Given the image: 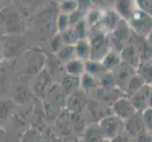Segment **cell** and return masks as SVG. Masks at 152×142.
Instances as JSON below:
<instances>
[{
  "label": "cell",
  "instance_id": "1",
  "mask_svg": "<svg viewBox=\"0 0 152 142\" xmlns=\"http://www.w3.org/2000/svg\"><path fill=\"white\" fill-rule=\"evenodd\" d=\"M16 6H6L0 10V30L9 34H16L23 27V20Z\"/></svg>",
  "mask_w": 152,
  "mask_h": 142
},
{
  "label": "cell",
  "instance_id": "2",
  "mask_svg": "<svg viewBox=\"0 0 152 142\" xmlns=\"http://www.w3.org/2000/svg\"><path fill=\"white\" fill-rule=\"evenodd\" d=\"M128 23L132 32L140 37L146 38L152 29V16L136 8Z\"/></svg>",
  "mask_w": 152,
  "mask_h": 142
},
{
  "label": "cell",
  "instance_id": "3",
  "mask_svg": "<svg viewBox=\"0 0 152 142\" xmlns=\"http://www.w3.org/2000/svg\"><path fill=\"white\" fill-rule=\"evenodd\" d=\"M91 44V57L90 60L101 62L109 50L110 38L101 29L93 31L91 39L89 40Z\"/></svg>",
  "mask_w": 152,
  "mask_h": 142
},
{
  "label": "cell",
  "instance_id": "4",
  "mask_svg": "<svg viewBox=\"0 0 152 142\" xmlns=\"http://www.w3.org/2000/svg\"><path fill=\"white\" fill-rule=\"evenodd\" d=\"M105 139L112 140L125 130V120L114 114H110L97 122Z\"/></svg>",
  "mask_w": 152,
  "mask_h": 142
},
{
  "label": "cell",
  "instance_id": "5",
  "mask_svg": "<svg viewBox=\"0 0 152 142\" xmlns=\"http://www.w3.org/2000/svg\"><path fill=\"white\" fill-rule=\"evenodd\" d=\"M132 36V30L130 29L129 23L121 19L114 29L110 32V43L113 46V49L121 52L125 46L129 43Z\"/></svg>",
  "mask_w": 152,
  "mask_h": 142
},
{
  "label": "cell",
  "instance_id": "6",
  "mask_svg": "<svg viewBox=\"0 0 152 142\" xmlns=\"http://www.w3.org/2000/svg\"><path fill=\"white\" fill-rule=\"evenodd\" d=\"M88 102L87 92L82 90L81 88L68 95L66 99L67 108L72 114H82L86 110Z\"/></svg>",
  "mask_w": 152,
  "mask_h": 142
},
{
  "label": "cell",
  "instance_id": "7",
  "mask_svg": "<svg viewBox=\"0 0 152 142\" xmlns=\"http://www.w3.org/2000/svg\"><path fill=\"white\" fill-rule=\"evenodd\" d=\"M112 111L113 114L123 120L129 118L137 112L130 99L127 96H122L117 99L112 105Z\"/></svg>",
  "mask_w": 152,
  "mask_h": 142
},
{
  "label": "cell",
  "instance_id": "8",
  "mask_svg": "<svg viewBox=\"0 0 152 142\" xmlns=\"http://www.w3.org/2000/svg\"><path fill=\"white\" fill-rule=\"evenodd\" d=\"M115 70H116V72L114 73V78L115 82H116V86H118L119 89L125 91L129 80L137 73V69L135 67L122 62V64Z\"/></svg>",
  "mask_w": 152,
  "mask_h": 142
},
{
  "label": "cell",
  "instance_id": "9",
  "mask_svg": "<svg viewBox=\"0 0 152 142\" xmlns=\"http://www.w3.org/2000/svg\"><path fill=\"white\" fill-rule=\"evenodd\" d=\"M107 106H108V104L101 101L100 102L94 101V102H88L86 110L91 116V118L93 119V123H97L99 120H101L103 118L107 117L110 114H113L112 106H109V107Z\"/></svg>",
  "mask_w": 152,
  "mask_h": 142
},
{
  "label": "cell",
  "instance_id": "10",
  "mask_svg": "<svg viewBox=\"0 0 152 142\" xmlns=\"http://www.w3.org/2000/svg\"><path fill=\"white\" fill-rule=\"evenodd\" d=\"M151 89H152V85L145 83L135 94L129 97L137 112H143L146 108H148V99H149Z\"/></svg>",
  "mask_w": 152,
  "mask_h": 142
},
{
  "label": "cell",
  "instance_id": "11",
  "mask_svg": "<svg viewBox=\"0 0 152 142\" xmlns=\"http://www.w3.org/2000/svg\"><path fill=\"white\" fill-rule=\"evenodd\" d=\"M134 4V0H114V10L120 18L128 22L136 9Z\"/></svg>",
  "mask_w": 152,
  "mask_h": 142
},
{
  "label": "cell",
  "instance_id": "12",
  "mask_svg": "<svg viewBox=\"0 0 152 142\" xmlns=\"http://www.w3.org/2000/svg\"><path fill=\"white\" fill-rule=\"evenodd\" d=\"M145 129V126L143 120L142 112H136L132 117L125 120V130L133 135H136Z\"/></svg>",
  "mask_w": 152,
  "mask_h": 142
},
{
  "label": "cell",
  "instance_id": "13",
  "mask_svg": "<svg viewBox=\"0 0 152 142\" xmlns=\"http://www.w3.org/2000/svg\"><path fill=\"white\" fill-rule=\"evenodd\" d=\"M102 65L107 71H113L122 64V58L120 52L115 49L110 50L101 61Z\"/></svg>",
  "mask_w": 152,
  "mask_h": 142
},
{
  "label": "cell",
  "instance_id": "14",
  "mask_svg": "<svg viewBox=\"0 0 152 142\" xmlns=\"http://www.w3.org/2000/svg\"><path fill=\"white\" fill-rule=\"evenodd\" d=\"M85 62L80 58H75L65 64V71L67 75L81 77L85 73Z\"/></svg>",
  "mask_w": 152,
  "mask_h": 142
},
{
  "label": "cell",
  "instance_id": "15",
  "mask_svg": "<svg viewBox=\"0 0 152 142\" xmlns=\"http://www.w3.org/2000/svg\"><path fill=\"white\" fill-rule=\"evenodd\" d=\"M61 88L67 96L77 90H80V77L67 75L64 78L61 82Z\"/></svg>",
  "mask_w": 152,
  "mask_h": 142
},
{
  "label": "cell",
  "instance_id": "16",
  "mask_svg": "<svg viewBox=\"0 0 152 142\" xmlns=\"http://www.w3.org/2000/svg\"><path fill=\"white\" fill-rule=\"evenodd\" d=\"M76 46V52H77V58L83 61L90 60L91 57V44L90 41L87 38L85 39H80L75 44Z\"/></svg>",
  "mask_w": 152,
  "mask_h": 142
},
{
  "label": "cell",
  "instance_id": "17",
  "mask_svg": "<svg viewBox=\"0 0 152 142\" xmlns=\"http://www.w3.org/2000/svg\"><path fill=\"white\" fill-rule=\"evenodd\" d=\"M83 136L85 142H99L104 138L97 123H93L87 126L83 131Z\"/></svg>",
  "mask_w": 152,
  "mask_h": 142
},
{
  "label": "cell",
  "instance_id": "18",
  "mask_svg": "<svg viewBox=\"0 0 152 142\" xmlns=\"http://www.w3.org/2000/svg\"><path fill=\"white\" fill-rule=\"evenodd\" d=\"M145 85V82L143 80V78L141 77L139 74H136L130 79L127 87H126L125 89V95L127 97H130L132 96L133 94H135L136 92H137L139 89L142 88L144 85Z\"/></svg>",
  "mask_w": 152,
  "mask_h": 142
},
{
  "label": "cell",
  "instance_id": "19",
  "mask_svg": "<svg viewBox=\"0 0 152 142\" xmlns=\"http://www.w3.org/2000/svg\"><path fill=\"white\" fill-rule=\"evenodd\" d=\"M14 5L18 8L23 14H28L37 9L43 2V0H12Z\"/></svg>",
  "mask_w": 152,
  "mask_h": 142
},
{
  "label": "cell",
  "instance_id": "20",
  "mask_svg": "<svg viewBox=\"0 0 152 142\" xmlns=\"http://www.w3.org/2000/svg\"><path fill=\"white\" fill-rule=\"evenodd\" d=\"M99 86H100V83L96 77L89 74L87 72H85L80 77V87L85 92L91 91L92 89H98Z\"/></svg>",
  "mask_w": 152,
  "mask_h": 142
},
{
  "label": "cell",
  "instance_id": "21",
  "mask_svg": "<svg viewBox=\"0 0 152 142\" xmlns=\"http://www.w3.org/2000/svg\"><path fill=\"white\" fill-rule=\"evenodd\" d=\"M85 72L99 79L105 72H107V70L101 62L88 60L85 62Z\"/></svg>",
  "mask_w": 152,
  "mask_h": 142
},
{
  "label": "cell",
  "instance_id": "22",
  "mask_svg": "<svg viewBox=\"0 0 152 142\" xmlns=\"http://www.w3.org/2000/svg\"><path fill=\"white\" fill-rule=\"evenodd\" d=\"M57 54L59 59L66 64V63L77 58L76 46L75 45H64L61 47V49L57 52Z\"/></svg>",
  "mask_w": 152,
  "mask_h": 142
},
{
  "label": "cell",
  "instance_id": "23",
  "mask_svg": "<svg viewBox=\"0 0 152 142\" xmlns=\"http://www.w3.org/2000/svg\"><path fill=\"white\" fill-rule=\"evenodd\" d=\"M120 20H121V18H120V16L116 13L115 10H110V12H108L104 15L102 22H103L105 29H108L110 32H111V31H113L114 28L118 25Z\"/></svg>",
  "mask_w": 152,
  "mask_h": 142
},
{
  "label": "cell",
  "instance_id": "24",
  "mask_svg": "<svg viewBox=\"0 0 152 142\" xmlns=\"http://www.w3.org/2000/svg\"><path fill=\"white\" fill-rule=\"evenodd\" d=\"M137 74L143 78L145 83L152 85V61L140 64L137 67Z\"/></svg>",
  "mask_w": 152,
  "mask_h": 142
},
{
  "label": "cell",
  "instance_id": "25",
  "mask_svg": "<svg viewBox=\"0 0 152 142\" xmlns=\"http://www.w3.org/2000/svg\"><path fill=\"white\" fill-rule=\"evenodd\" d=\"M56 27L60 33L64 32L66 29L71 28L69 14L64 13H60V15L57 17V20H56Z\"/></svg>",
  "mask_w": 152,
  "mask_h": 142
},
{
  "label": "cell",
  "instance_id": "26",
  "mask_svg": "<svg viewBox=\"0 0 152 142\" xmlns=\"http://www.w3.org/2000/svg\"><path fill=\"white\" fill-rule=\"evenodd\" d=\"M78 9L77 0H62L60 5V10L61 13L70 14L76 12Z\"/></svg>",
  "mask_w": 152,
  "mask_h": 142
},
{
  "label": "cell",
  "instance_id": "27",
  "mask_svg": "<svg viewBox=\"0 0 152 142\" xmlns=\"http://www.w3.org/2000/svg\"><path fill=\"white\" fill-rule=\"evenodd\" d=\"M61 37L64 39V42L65 45H75L78 41V37L75 31V29L71 27L68 29H66L64 32H61Z\"/></svg>",
  "mask_w": 152,
  "mask_h": 142
},
{
  "label": "cell",
  "instance_id": "28",
  "mask_svg": "<svg viewBox=\"0 0 152 142\" xmlns=\"http://www.w3.org/2000/svg\"><path fill=\"white\" fill-rule=\"evenodd\" d=\"M111 142H136V138L135 135L124 130L122 133H120L114 138H113Z\"/></svg>",
  "mask_w": 152,
  "mask_h": 142
},
{
  "label": "cell",
  "instance_id": "29",
  "mask_svg": "<svg viewBox=\"0 0 152 142\" xmlns=\"http://www.w3.org/2000/svg\"><path fill=\"white\" fill-rule=\"evenodd\" d=\"M136 7L152 16V0H134Z\"/></svg>",
  "mask_w": 152,
  "mask_h": 142
},
{
  "label": "cell",
  "instance_id": "30",
  "mask_svg": "<svg viewBox=\"0 0 152 142\" xmlns=\"http://www.w3.org/2000/svg\"><path fill=\"white\" fill-rule=\"evenodd\" d=\"M75 29V31L78 37V40L80 39H85L86 38V21L84 19H82L81 21H80L77 25H75L74 27H73Z\"/></svg>",
  "mask_w": 152,
  "mask_h": 142
},
{
  "label": "cell",
  "instance_id": "31",
  "mask_svg": "<svg viewBox=\"0 0 152 142\" xmlns=\"http://www.w3.org/2000/svg\"><path fill=\"white\" fill-rule=\"evenodd\" d=\"M142 117H143L145 129H148L152 133V107H148L145 111H143Z\"/></svg>",
  "mask_w": 152,
  "mask_h": 142
},
{
  "label": "cell",
  "instance_id": "32",
  "mask_svg": "<svg viewBox=\"0 0 152 142\" xmlns=\"http://www.w3.org/2000/svg\"><path fill=\"white\" fill-rule=\"evenodd\" d=\"M136 142H152V133L148 129L143 130L135 135Z\"/></svg>",
  "mask_w": 152,
  "mask_h": 142
},
{
  "label": "cell",
  "instance_id": "33",
  "mask_svg": "<svg viewBox=\"0 0 152 142\" xmlns=\"http://www.w3.org/2000/svg\"><path fill=\"white\" fill-rule=\"evenodd\" d=\"M99 18H100V13L97 12V10H92L89 14V23H91L92 25H96Z\"/></svg>",
  "mask_w": 152,
  "mask_h": 142
},
{
  "label": "cell",
  "instance_id": "34",
  "mask_svg": "<svg viewBox=\"0 0 152 142\" xmlns=\"http://www.w3.org/2000/svg\"><path fill=\"white\" fill-rule=\"evenodd\" d=\"M77 3H78V8H80V10H82V9L87 8L89 5H90L91 0H77Z\"/></svg>",
  "mask_w": 152,
  "mask_h": 142
},
{
  "label": "cell",
  "instance_id": "35",
  "mask_svg": "<svg viewBox=\"0 0 152 142\" xmlns=\"http://www.w3.org/2000/svg\"><path fill=\"white\" fill-rule=\"evenodd\" d=\"M145 40H146V42H148V44L152 47V29H151V31L149 32V34L146 36Z\"/></svg>",
  "mask_w": 152,
  "mask_h": 142
},
{
  "label": "cell",
  "instance_id": "36",
  "mask_svg": "<svg viewBox=\"0 0 152 142\" xmlns=\"http://www.w3.org/2000/svg\"><path fill=\"white\" fill-rule=\"evenodd\" d=\"M148 107H152V89H151L149 99H148Z\"/></svg>",
  "mask_w": 152,
  "mask_h": 142
},
{
  "label": "cell",
  "instance_id": "37",
  "mask_svg": "<svg viewBox=\"0 0 152 142\" xmlns=\"http://www.w3.org/2000/svg\"><path fill=\"white\" fill-rule=\"evenodd\" d=\"M99 142H111V140H109V139H105V138H103V139H101Z\"/></svg>",
  "mask_w": 152,
  "mask_h": 142
},
{
  "label": "cell",
  "instance_id": "38",
  "mask_svg": "<svg viewBox=\"0 0 152 142\" xmlns=\"http://www.w3.org/2000/svg\"><path fill=\"white\" fill-rule=\"evenodd\" d=\"M7 2V0H0V5L1 4H4V3H6Z\"/></svg>",
  "mask_w": 152,
  "mask_h": 142
}]
</instances>
